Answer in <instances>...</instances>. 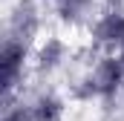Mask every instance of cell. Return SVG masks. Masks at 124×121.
I'll return each instance as SVG.
<instances>
[{"instance_id":"1","label":"cell","mask_w":124,"mask_h":121,"mask_svg":"<svg viewBox=\"0 0 124 121\" xmlns=\"http://www.w3.org/2000/svg\"><path fill=\"white\" fill-rule=\"evenodd\" d=\"M90 46L95 52H124V9H101L95 20L87 26Z\"/></svg>"},{"instance_id":"2","label":"cell","mask_w":124,"mask_h":121,"mask_svg":"<svg viewBox=\"0 0 124 121\" xmlns=\"http://www.w3.org/2000/svg\"><path fill=\"white\" fill-rule=\"evenodd\" d=\"M6 38L35 46L43 38V12L38 0H17L6 20Z\"/></svg>"},{"instance_id":"3","label":"cell","mask_w":124,"mask_h":121,"mask_svg":"<svg viewBox=\"0 0 124 121\" xmlns=\"http://www.w3.org/2000/svg\"><path fill=\"white\" fill-rule=\"evenodd\" d=\"M72 55V43L63 35H43L35 49H32V72L35 75H52L66 66V60Z\"/></svg>"},{"instance_id":"4","label":"cell","mask_w":124,"mask_h":121,"mask_svg":"<svg viewBox=\"0 0 124 121\" xmlns=\"http://www.w3.org/2000/svg\"><path fill=\"white\" fill-rule=\"evenodd\" d=\"M26 104H29L35 121H63L66 118V98H61L55 90L35 92Z\"/></svg>"},{"instance_id":"5","label":"cell","mask_w":124,"mask_h":121,"mask_svg":"<svg viewBox=\"0 0 124 121\" xmlns=\"http://www.w3.org/2000/svg\"><path fill=\"white\" fill-rule=\"evenodd\" d=\"M0 121H35V118H32L29 104L20 98V101H12V104H6V110H3V118H0Z\"/></svg>"},{"instance_id":"6","label":"cell","mask_w":124,"mask_h":121,"mask_svg":"<svg viewBox=\"0 0 124 121\" xmlns=\"http://www.w3.org/2000/svg\"><path fill=\"white\" fill-rule=\"evenodd\" d=\"M121 58H124V52H121Z\"/></svg>"}]
</instances>
